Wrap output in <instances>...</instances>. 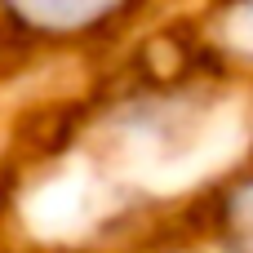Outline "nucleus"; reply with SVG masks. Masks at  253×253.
I'll use <instances>...</instances> for the list:
<instances>
[{"label":"nucleus","instance_id":"obj_3","mask_svg":"<svg viewBox=\"0 0 253 253\" xmlns=\"http://www.w3.org/2000/svg\"><path fill=\"white\" fill-rule=\"evenodd\" d=\"M236 31H240L245 44H253V0H240V9H236Z\"/></svg>","mask_w":253,"mask_h":253},{"label":"nucleus","instance_id":"obj_1","mask_svg":"<svg viewBox=\"0 0 253 253\" xmlns=\"http://www.w3.org/2000/svg\"><path fill=\"white\" fill-rule=\"evenodd\" d=\"M138 0H0L9 31L27 40H84L133 13Z\"/></svg>","mask_w":253,"mask_h":253},{"label":"nucleus","instance_id":"obj_2","mask_svg":"<svg viewBox=\"0 0 253 253\" xmlns=\"http://www.w3.org/2000/svg\"><path fill=\"white\" fill-rule=\"evenodd\" d=\"M227 222H231V249L236 253H253V187H240L231 209H227Z\"/></svg>","mask_w":253,"mask_h":253}]
</instances>
